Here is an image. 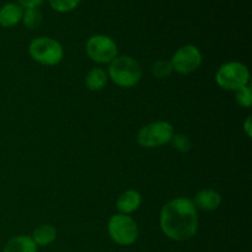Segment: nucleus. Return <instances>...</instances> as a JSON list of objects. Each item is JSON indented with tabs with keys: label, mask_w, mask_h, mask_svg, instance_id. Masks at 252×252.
Listing matches in <instances>:
<instances>
[{
	"label": "nucleus",
	"mask_w": 252,
	"mask_h": 252,
	"mask_svg": "<svg viewBox=\"0 0 252 252\" xmlns=\"http://www.w3.org/2000/svg\"><path fill=\"white\" fill-rule=\"evenodd\" d=\"M21 6L26 7V9H32V7H37L43 2V0H19Z\"/></svg>",
	"instance_id": "obj_20"
},
{
	"label": "nucleus",
	"mask_w": 252,
	"mask_h": 252,
	"mask_svg": "<svg viewBox=\"0 0 252 252\" xmlns=\"http://www.w3.org/2000/svg\"><path fill=\"white\" fill-rule=\"evenodd\" d=\"M30 56L43 65H57L62 62L64 51L58 41L49 37H38L30 43Z\"/></svg>",
	"instance_id": "obj_3"
},
{
	"label": "nucleus",
	"mask_w": 252,
	"mask_h": 252,
	"mask_svg": "<svg viewBox=\"0 0 252 252\" xmlns=\"http://www.w3.org/2000/svg\"><path fill=\"white\" fill-rule=\"evenodd\" d=\"M4 252H37V245L29 236H16L10 239L4 246Z\"/></svg>",
	"instance_id": "obj_12"
},
{
	"label": "nucleus",
	"mask_w": 252,
	"mask_h": 252,
	"mask_svg": "<svg viewBox=\"0 0 252 252\" xmlns=\"http://www.w3.org/2000/svg\"><path fill=\"white\" fill-rule=\"evenodd\" d=\"M22 22L30 30L38 29L42 24L41 11L37 7L26 9V11H24V15H22Z\"/></svg>",
	"instance_id": "obj_15"
},
{
	"label": "nucleus",
	"mask_w": 252,
	"mask_h": 252,
	"mask_svg": "<svg viewBox=\"0 0 252 252\" xmlns=\"http://www.w3.org/2000/svg\"><path fill=\"white\" fill-rule=\"evenodd\" d=\"M24 10L20 5L10 2L0 9V25L2 27H12L22 20Z\"/></svg>",
	"instance_id": "obj_11"
},
{
	"label": "nucleus",
	"mask_w": 252,
	"mask_h": 252,
	"mask_svg": "<svg viewBox=\"0 0 252 252\" xmlns=\"http://www.w3.org/2000/svg\"><path fill=\"white\" fill-rule=\"evenodd\" d=\"M235 98L236 102L241 106V107L249 108L252 103V93L250 86H244V88L239 89L235 91Z\"/></svg>",
	"instance_id": "obj_19"
},
{
	"label": "nucleus",
	"mask_w": 252,
	"mask_h": 252,
	"mask_svg": "<svg viewBox=\"0 0 252 252\" xmlns=\"http://www.w3.org/2000/svg\"><path fill=\"white\" fill-rule=\"evenodd\" d=\"M172 65L167 61H157L152 66V73L158 79H166L171 75Z\"/></svg>",
	"instance_id": "obj_16"
},
{
	"label": "nucleus",
	"mask_w": 252,
	"mask_h": 252,
	"mask_svg": "<svg viewBox=\"0 0 252 252\" xmlns=\"http://www.w3.org/2000/svg\"><path fill=\"white\" fill-rule=\"evenodd\" d=\"M221 203V197L214 189H202L194 197L193 204L197 209L211 212L219 208Z\"/></svg>",
	"instance_id": "obj_9"
},
{
	"label": "nucleus",
	"mask_w": 252,
	"mask_h": 252,
	"mask_svg": "<svg viewBox=\"0 0 252 252\" xmlns=\"http://www.w3.org/2000/svg\"><path fill=\"white\" fill-rule=\"evenodd\" d=\"M107 73L101 68H94L85 78L86 88L91 91H100L107 84Z\"/></svg>",
	"instance_id": "obj_14"
},
{
	"label": "nucleus",
	"mask_w": 252,
	"mask_h": 252,
	"mask_svg": "<svg viewBox=\"0 0 252 252\" xmlns=\"http://www.w3.org/2000/svg\"><path fill=\"white\" fill-rule=\"evenodd\" d=\"M244 127H245V130H246V133H248V135L250 137L251 135V117H248V120H246Z\"/></svg>",
	"instance_id": "obj_21"
},
{
	"label": "nucleus",
	"mask_w": 252,
	"mask_h": 252,
	"mask_svg": "<svg viewBox=\"0 0 252 252\" xmlns=\"http://www.w3.org/2000/svg\"><path fill=\"white\" fill-rule=\"evenodd\" d=\"M160 228L169 239L185 241L196 235L198 230V214L193 201L175 198L167 202L160 212Z\"/></svg>",
	"instance_id": "obj_1"
},
{
	"label": "nucleus",
	"mask_w": 252,
	"mask_h": 252,
	"mask_svg": "<svg viewBox=\"0 0 252 252\" xmlns=\"http://www.w3.org/2000/svg\"><path fill=\"white\" fill-rule=\"evenodd\" d=\"M172 147L181 153H189L192 149V143L189 138L185 134H174L171 139Z\"/></svg>",
	"instance_id": "obj_18"
},
{
	"label": "nucleus",
	"mask_w": 252,
	"mask_h": 252,
	"mask_svg": "<svg viewBox=\"0 0 252 252\" xmlns=\"http://www.w3.org/2000/svg\"><path fill=\"white\" fill-rule=\"evenodd\" d=\"M57 238V230L54 226L49 224H43L39 225L38 228L34 229L32 240L34 241L37 246H47L53 243Z\"/></svg>",
	"instance_id": "obj_13"
},
{
	"label": "nucleus",
	"mask_w": 252,
	"mask_h": 252,
	"mask_svg": "<svg viewBox=\"0 0 252 252\" xmlns=\"http://www.w3.org/2000/svg\"><path fill=\"white\" fill-rule=\"evenodd\" d=\"M142 203V196L138 191L128 189L123 192L117 199V209L121 214H130L137 211Z\"/></svg>",
	"instance_id": "obj_10"
},
{
	"label": "nucleus",
	"mask_w": 252,
	"mask_h": 252,
	"mask_svg": "<svg viewBox=\"0 0 252 252\" xmlns=\"http://www.w3.org/2000/svg\"><path fill=\"white\" fill-rule=\"evenodd\" d=\"M174 128L169 122L158 121L143 127L138 133L137 140L144 148H159L171 142Z\"/></svg>",
	"instance_id": "obj_6"
},
{
	"label": "nucleus",
	"mask_w": 252,
	"mask_h": 252,
	"mask_svg": "<svg viewBox=\"0 0 252 252\" xmlns=\"http://www.w3.org/2000/svg\"><path fill=\"white\" fill-rule=\"evenodd\" d=\"M86 53L91 61L105 64L111 63L113 59L117 58L118 48L112 38L103 34H96L90 37L86 42Z\"/></svg>",
	"instance_id": "obj_7"
},
{
	"label": "nucleus",
	"mask_w": 252,
	"mask_h": 252,
	"mask_svg": "<svg viewBox=\"0 0 252 252\" xmlns=\"http://www.w3.org/2000/svg\"><path fill=\"white\" fill-rule=\"evenodd\" d=\"M249 80V69L240 62H229L223 64L216 74L217 84L228 91H236L244 86H248Z\"/></svg>",
	"instance_id": "obj_4"
},
{
	"label": "nucleus",
	"mask_w": 252,
	"mask_h": 252,
	"mask_svg": "<svg viewBox=\"0 0 252 252\" xmlns=\"http://www.w3.org/2000/svg\"><path fill=\"white\" fill-rule=\"evenodd\" d=\"M170 63H171L172 69L179 74L189 75L201 66L202 54L196 46L187 44V46L180 47L175 52Z\"/></svg>",
	"instance_id": "obj_8"
},
{
	"label": "nucleus",
	"mask_w": 252,
	"mask_h": 252,
	"mask_svg": "<svg viewBox=\"0 0 252 252\" xmlns=\"http://www.w3.org/2000/svg\"><path fill=\"white\" fill-rule=\"evenodd\" d=\"M80 0H49L52 9L58 12H68L75 9Z\"/></svg>",
	"instance_id": "obj_17"
},
{
	"label": "nucleus",
	"mask_w": 252,
	"mask_h": 252,
	"mask_svg": "<svg viewBox=\"0 0 252 252\" xmlns=\"http://www.w3.org/2000/svg\"><path fill=\"white\" fill-rule=\"evenodd\" d=\"M108 76L121 88H133L142 79V68L132 57H117L111 62Z\"/></svg>",
	"instance_id": "obj_2"
},
{
	"label": "nucleus",
	"mask_w": 252,
	"mask_h": 252,
	"mask_svg": "<svg viewBox=\"0 0 252 252\" xmlns=\"http://www.w3.org/2000/svg\"><path fill=\"white\" fill-rule=\"evenodd\" d=\"M108 234L116 244L122 246L132 245L137 241L139 230L134 219L127 214H116L108 221Z\"/></svg>",
	"instance_id": "obj_5"
}]
</instances>
